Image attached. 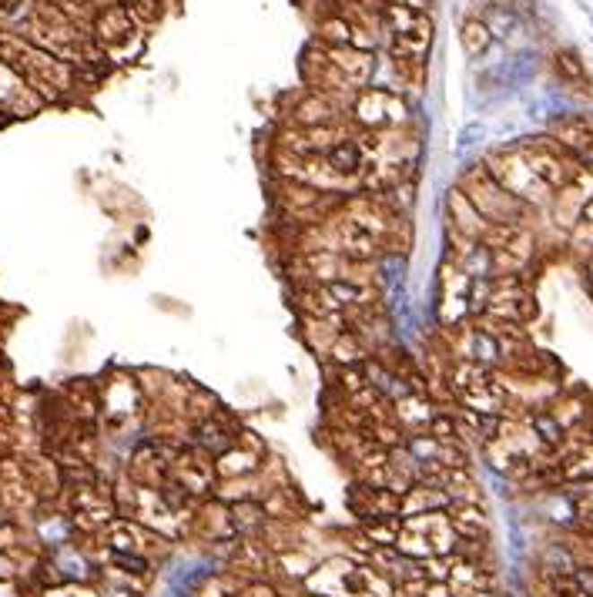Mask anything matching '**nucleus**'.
<instances>
[{
  "label": "nucleus",
  "instance_id": "1",
  "mask_svg": "<svg viewBox=\"0 0 593 597\" xmlns=\"http://www.w3.org/2000/svg\"><path fill=\"white\" fill-rule=\"evenodd\" d=\"M459 191L476 205V212L490 225H523L527 205L519 202V198H513L506 189H500L490 171H486V165L469 168L467 175H463V181H459Z\"/></svg>",
  "mask_w": 593,
  "mask_h": 597
},
{
  "label": "nucleus",
  "instance_id": "2",
  "mask_svg": "<svg viewBox=\"0 0 593 597\" xmlns=\"http://www.w3.org/2000/svg\"><path fill=\"white\" fill-rule=\"evenodd\" d=\"M345 121L355 131H382V127L409 125V104L403 94H392L386 88H359L345 104Z\"/></svg>",
  "mask_w": 593,
  "mask_h": 597
},
{
  "label": "nucleus",
  "instance_id": "3",
  "mask_svg": "<svg viewBox=\"0 0 593 597\" xmlns=\"http://www.w3.org/2000/svg\"><path fill=\"white\" fill-rule=\"evenodd\" d=\"M483 165H486V171H490L500 189H506L523 205H543L554 198V191L533 175V168L527 165V158H523V152H519L517 145L503 148V152H493Z\"/></svg>",
  "mask_w": 593,
  "mask_h": 597
},
{
  "label": "nucleus",
  "instance_id": "4",
  "mask_svg": "<svg viewBox=\"0 0 593 597\" xmlns=\"http://www.w3.org/2000/svg\"><path fill=\"white\" fill-rule=\"evenodd\" d=\"M171 480H175L178 487H185L195 500L212 496V490H215V483H218L215 457L198 450V446L181 443L175 450V457H171Z\"/></svg>",
  "mask_w": 593,
  "mask_h": 597
},
{
  "label": "nucleus",
  "instance_id": "5",
  "mask_svg": "<svg viewBox=\"0 0 593 597\" xmlns=\"http://www.w3.org/2000/svg\"><path fill=\"white\" fill-rule=\"evenodd\" d=\"M285 118H289L285 125L292 127H322V125L345 121V108H342L339 101H332L328 94H322V91L302 88L292 98Z\"/></svg>",
  "mask_w": 593,
  "mask_h": 597
},
{
  "label": "nucleus",
  "instance_id": "6",
  "mask_svg": "<svg viewBox=\"0 0 593 597\" xmlns=\"http://www.w3.org/2000/svg\"><path fill=\"white\" fill-rule=\"evenodd\" d=\"M48 104L34 94V88L24 77L17 75L7 61H0V115L7 121H21V118H34Z\"/></svg>",
  "mask_w": 593,
  "mask_h": 597
},
{
  "label": "nucleus",
  "instance_id": "7",
  "mask_svg": "<svg viewBox=\"0 0 593 597\" xmlns=\"http://www.w3.org/2000/svg\"><path fill=\"white\" fill-rule=\"evenodd\" d=\"M469 285H473V276H469L463 266H456V262H446L440 272V295H442V305H440V319L442 326H459V322H467L469 316Z\"/></svg>",
  "mask_w": 593,
  "mask_h": 597
},
{
  "label": "nucleus",
  "instance_id": "8",
  "mask_svg": "<svg viewBox=\"0 0 593 597\" xmlns=\"http://www.w3.org/2000/svg\"><path fill=\"white\" fill-rule=\"evenodd\" d=\"M188 534H195L205 544H225L231 537H239L235 527H231L228 504H222L215 496H205V500L195 504V514H191L188 521Z\"/></svg>",
  "mask_w": 593,
  "mask_h": 597
},
{
  "label": "nucleus",
  "instance_id": "9",
  "mask_svg": "<svg viewBox=\"0 0 593 597\" xmlns=\"http://www.w3.org/2000/svg\"><path fill=\"white\" fill-rule=\"evenodd\" d=\"M550 141L583 165V158L593 152V115H563L550 121Z\"/></svg>",
  "mask_w": 593,
  "mask_h": 597
},
{
  "label": "nucleus",
  "instance_id": "10",
  "mask_svg": "<svg viewBox=\"0 0 593 597\" xmlns=\"http://www.w3.org/2000/svg\"><path fill=\"white\" fill-rule=\"evenodd\" d=\"M399 496L386 487H366V483H355L353 494H349V510H353L359 521H376V517H399Z\"/></svg>",
  "mask_w": 593,
  "mask_h": 597
},
{
  "label": "nucleus",
  "instance_id": "11",
  "mask_svg": "<svg viewBox=\"0 0 593 597\" xmlns=\"http://www.w3.org/2000/svg\"><path fill=\"white\" fill-rule=\"evenodd\" d=\"M446 218H449V225H446V229L459 232L463 239H473V241H480L483 232H486V225H490V222L476 212V205L469 202L459 189H449V195H446Z\"/></svg>",
  "mask_w": 593,
  "mask_h": 597
},
{
  "label": "nucleus",
  "instance_id": "12",
  "mask_svg": "<svg viewBox=\"0 0 593 597\" xmlns=\"http://www.w3.org/2000/svg\"><path fill=\"white\" fill-rule=\"evenodd\" d=\"M432 413H436V407H432L426 396H419V393H403L392 399V419H396V426H399L406 436L426 433Z\"/></svg>",
  "mask_w": 593,
  "mask_h": 597
},
{
  "label": "nucleus",
  "instance_id": "13",
  "mask_svg": "<svg viewBox=\"0 0 593 597\" xmlns=\"http://www.w3.org/2000/svg\"><path fill=\"white\" fill-rule=\"evenodd\" d=\"M322 158H326L328 165L339 171L342 179L359 181V189H362V175H366V168H369V158H366V152H362V145H359L355 135L336 141V145H332Z\"/></svg>",
  "mask_w": 593,
  "mask_h": 597
},
{
  "label": "nucleus",
  "instance_id": "14",
  "mask_svg": "<svg viewBox=\"0 0 593 597\" xmlns=\"http://www.w3.org/2000/svg\"><path fill=\"white\" fill-rule=\"evenodd\" d=\"M446 517H449L459 540H486V534H490V517L483 514L480 504H449Z\"/></svg>",
  "mask_w": 593,
  "mask_h": 597
},
{
  "label": "nucleus",
  "instance_id": "15",
  "mask_svg": "<svg viewBox=\"0 0 593 597\" xmlns=\"http://www.w3.org/2000/svg\"><path fill=\"white\" fill-rule=\"evenodd\" d=\"M262 470V457L245 450V446L231 443L215 457V477L218 480H235V477H249V473Z\"/></svg>",
  "mask_w": 593,
  "mask_h": 597
},
{
  "label": "nucleus",
  "instance_id": "16",
  "mask_svg": "<svg viewBox=\"0 0 593 597\" xmlns=\"http://www.w3.org/2000/svg\"><path fill=\"white\" fill-rule=\"evenodd\" d=\"M449 507V496L436 490V487H426V483H413L403 496H399V517H416V514H432V510H446Z\"/></svg>",
  "mask_w": 593,
  "mask_h": 597
},
{
  "label": "nucleus",
  "instance_id": "17",
  "mask_svg": "<svg viewBox=\"0 0 593 597\" xmlns=\"http://www.w3.org/2000/svg\"><path fill=\"white\" fill-rule=\"evenodd\" d=\"M342 329H345V322H342V319H309V316H302V339L318 359L328 356V349H332V343L342 336Z\"/></svg>",
  "mask_w": 593,
  "mask_h": 597
},
{
  "label": "nucleus",
  "instance_id": "18",
  "mask_svg": "<svg viewBox=\"0 0 593 597\" xmlns=\"http://www.w3.org/2000/svg\"><path fill=\"white\" fill-rule=\"evenodd\" d=\"M316 44L318 48H353V21L342 17L339 11L322 13L316 24Z\"/></svg>",
  "mask_w": 593,
  "mask_h": 597
},
{
  "label": "nucleus",
  "instance_id": "19",
  "mask_svg": "<svg viewBox=\"0 0 593 597\" xmlns=\"http://www.w3.org/2000/svg\"><path fill=\"white\" fill-rule=\"evenodd\" d=\"M228 514H231L235 534H245V537H258L262 534V527L268 523L262 500H239V504H228Z\"/></svg>",
  "mask_w": 593,
  "mask_h": 597
},
{
  "label": "nucleus",
  "instance_id": "20",
  "mask_svg": "<svg viewBox=\"0 0 593 597\" xmlns=\"http://www.w3.org/2000/svg\"><path fill=\"white\" fill-rule=\"evenodd\" d=\"M366 359H369V349L359 343V336L349 329H342V336L332 343V349H328L326 363H332V366H362Z\"/></svg>",
  "mask_w": 593,
  "mask_h": 597
},
{
  "label": "nucleus",
  "instance_id": "21",
  "mask_svg": "<svg viewBox=\"0 0 593 597\" xmlns=\"http://www.w3.org/2000/svg\"><path fill=\"white\" fill-rule=\"evenodd\" d=\"M399 527H403V517H376V521H359L355 531L366 537L369 544L396 547V540H399Z\"/></svg>",
  "mask_w": 593,
  "mask_h": 597
},
{
  "label": "nucleus",
  "instance_id": "22",
  "mask_svg": "<svg viewBox=\"0 0 593 597\" xmlns=\"http://www.w3.org/2000/svg\"><path fill=\"white\" fill-rule=\"evenodd\" d=\"M459 40H463V51H467L469 57H483V54L490 51L493 34H490V27H486V21L467 17L463 27H459Z\"/></svg>",
  "mask_w": 593,
  "mask_h": 597
},
{
  "label": "nucleus",
  "instance_id": "23",
  "mask_svg": "<svg viewBox=\"0 0 593 597\" xmlns=\"http://www.w3.org/2000/svg\"><path fill=\"white\" fill-rule=\"evenodd\" d=\"M554 71L567 88H583V84H587V67H583L580 54L570 51V48L554 54Z\"/></svg>",
  "mask_w": 593,
  "mask_h": 597
},
{
  "label": "nucleus",
  "instance_id": "24",
  "mask_svg": "<svg viewBox=\"0 0 593 597\" xmlns=\"http://www.w3.org/2000/svg\"><path fill=\"white\" fill-rule=\"evenodd\" d=\"M449 567H453V554H449V557L419 560V574H423L426 581H449Z\"/></svg>",
  "mask_w": 593,
  "mask_h": 597
},
{
  "label": "nucleus",
  "instance_id": "25",
  "mask_svg": "<svg viewBox=\"0 0 593 597\" xmlns=\"http://www.w3.org/2000/svg\"><path fill=\"white\" fill-rule=\"evenodd\" d=\"M0 597H24L21 581H7V577H0Z\"/></svg>",
  "mask_w": 593,
  "mask_h": 597
},
{
  "label": "nucleus",
  "instance_id": "26",
  "mask_svg": "<svg viewBox=\"0 0 593 597\" xmlns=\"http://www.w3.org/2000/svg\"><path fill=\"white\" fill-rule=\"evenodd\" d=\"M580 222H583V225H593V198H587V202H583Z\"/></svg>",
  "mask_w": 593,
  "mask_h": 597
},
{
  "label": "nucleus",
  "instance_id": "27",
  "mask_svg": "<svg viewBox=\"0 0 593 597\" xmlns=\"http://www.w3.org/2000/svg\"><path fill=\"white\" fill-rule=\"evenodd\" d=\"M302 597H318V594H302Z\"/></svg>",
  "mask_w": 593,
  "mask_h": 597
}]
</instances>
